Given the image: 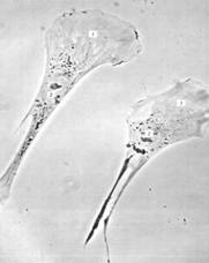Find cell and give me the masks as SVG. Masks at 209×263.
Listing matches in <instances>:
<instances>
[{
  "label": "cell",
  "instance_id": "7a4b0ae2",
  "mask_svg": "<svg viewBox=\"0 0 209 263\" xmlns=\"http://www.w3.org/2000/svg\"><path fill=\"white\" fill-rule=\"evenodd\" d=\"M208 89L194 79L177 81L158 95H148L133 106L126 119V156L115 184L101 205L85 238V245L103 222L109 254L108 228L116 205L130 182L151 157L169 145L189 139H205L208 126Z\"/></svg>",
  "mask_w": 209,
  "mask_h": 263
},
{
  "label": "cell",
  "instance_id": "6da1fadb",
  "mask_svg": "<svg viewBox=\"0 0 209 263\" xmlns=\"http://www.w3.org/2000/svg\"><path fill=\"white\" fill-rule=\"evenodd\" d=\"M46 67L34 103L21 121L29 120L25 139L3 173L2 203L12 190L21 163L37 135L78 82L103 65L113 67L131 62L141 53L139 32L131 22L99 9L66 11L45 32Z\"/></svg>",
  "mask_w": 209,
  "mask_h": 263
}]
</instances>
